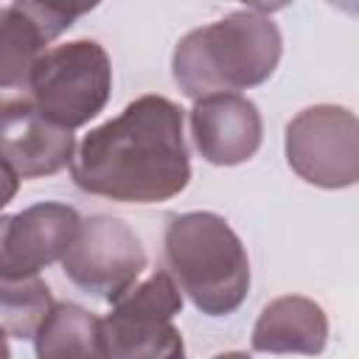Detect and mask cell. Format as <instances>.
<instances>
[{"label": "cell", "mask_w": 359, "mask_h": 359, "mask_svg": "<svg viewBox=\"0 0 359 359\" xmlns=\"http://www.w3.org/2000/svg\"><path fill=\"white\" fill-rule=\"evenodd\" d=\"M73 182L112 202L151 205L185 191L191 160L182 109L163 95H140L93 129L70 160Z\"/></svg>", "instance_id": "1"}, {"label": "cell", "mask_w": 359, "mask_h": 359, "mask_svg": "<svg viewBox=\"0 0 359 359\" xmlns=\"http://www.w3.org/2000/svg\"><path fill=\"white\" fill-rule=\"evenodd\" d=\"M280 59V31L261 14H230L191 31L174 50V81L191 98L266 81Z\"/></svg>", "instance_id": "2"}, {"label": "cell", "mask_w": 359, "mask_h": 359, "mask_svg": "<svg viewBox=\"0 0 359 359\" xmlns=\"http://www.w3.org/2000/svg\"><path fill=\"white\" fill-rule=\"evenodd\" d=\"M165 261L180 289L208 317L233 314L250 289L241 238L216 213H182L165 230Z\"/></svg>", "instance_id": "3"}, {"label": "cell", "mask_w": 359, "mask_h": 359, "mask_svg": "<svg viewBox=\"0 0 359 359\" xmlns=\"http://www.w3.org/2000/svg\"><path fill=\"white\" fill-rule=\"evenodd\" d=\"M25 90L50 123L73 132L90 123L109 101V56L93 39L56 45L36 59Z\"/></svg>", "instance_id": "4"}, {"label": "cell", "mask_w": 359, "mask_h": 359, "mask_svg": "<svg viewBox=\"0 0 359 359\" xmlns=\"http://www.w3.org/2000/svg\"><path fill=\"white\" fill-rule=\"evenodd\" d=\"M180 309V283L168 272L135 280L101 320V356H182V334L171 325Z\"/></svg>", "instance_id": "5"}, {"label": "cell", "mask_w": 359, "mask_h": 359, "mask_svg": "<svg viewBox=\"0 0 359 359\" xmlns=\"http://www.w3.org/2000/svg\"><path fill=\"white\" fill-rule=\"evenodd\" d=\"M289 165L314 185L342 188L359 180V118L342 107L303 109L286 126Z\"/></svg>", "instance_id": "6"}, {"label": "cell", "mask_w": 359, "mask_h": 359, "mask_svg": "<svg viewBox=\"0 0 359 359\" xmlns=\"http://www.w3.org/2000/svg\"><path fill=\"white\" fill-rule=\"evenodd\" d=\"M62 266L81 292L112 303L140 278L146 269V252L126 222L93 216L81 222Z\"/></svg>", "instance_id": "7"}, {"label": "cell", "mask_w": 359, "mask_h": 359, "mask_svg": "<svg viewBox=\"0 0 359 359\" xmlns=\"http://www.w3.org/2000/svg\"><path fill=\"white\" fill-rule=\"evenodd\" d=\"M81 219L62 202H36L0 227V269L3 278H28L42 266L67 255Z\"/></svg>", "instance_id": "8"}, {"label": "cell", "mask_w": 359, "mask_h": 359, "mask_svg": "<svg viewBox=\"0 0 359 359\" xmlns=\"http://www.w3.org/2000/svg\"><path fill=\"white\" fill-rule=\"evenodd\" d=\"M3 165L20 180L48 177L73 160L76 140L70 129L50 123L28 95L3 101Z\"/></svg>", "instance_id": "9"}, {"label": "cell", "mask_w": 359, "mask_h": 359, "mask_svg": "<svg viewBox=\"0 0 359 359\" xmlns=\"http://www.w3.org/2000/svg\"><path fill=\"white\" fill-rule=\"evenodd\" d=\"M191 129L199 154L213 165L244 163L261 146L258 107L236 93L196 98L191 109Z\"/></svg>", "instance_id": "10"}, {"label": "cell", "mask_w": 359, "mask_h": 359, "mask_svg": "<svg viewBox=\"0 0 359 359\" xmlns=\"http://www.w3.org/2000/svg\"><path fill=\"white\" fill-rule=\"evenodd\" d=\"M325 314L306 297H280L261 311L252 342L255 351H306L317 353L325 345Z\"/></svg>", "instance_id": "11"}, {"label": "cell", "mask_w": 359, "mask_h": 359, "mask_svg": "<svg viewBox=\"0 0 359 359\" xmlns=\"http://www.w3.org/2000/svg\"><path fill=\"white\" fill-rule=\"evenodd\" d=\"M34 339L39 356H101V320L73 303H56Z\"/></svg>", "instance_id": "12"}, {"label": "cell", "mask_w": 359, "mask_h": 359, "mask_svg": "<svg viewBox=\"0 0 359 359\" xmlns=\"http://www.w3.org/2000/svg\"><path fill=\"white\" fill-rule=\"evenodd\" d=\"M50 39L42 34V28L22 14L17 6L3 8V36H0V84L3 90L28 87L31 70L36 59L45 53V45Z\"/></svg>", "instance_id": "13"}, {"label": "cell", "mask_w": 359, "mask_h": 359, "mask_svg": "<svg viewBox=\"0 0 359 359\" xmlns=\"http://www.w3.org/2000/svg\"><path fill=\"white\" fill-rule=\"evenodd\" d=\"M53 311L50 289L36 278H3V331L11 337H36L45 317Z\"/></svg>", "instance_id": "14"}, {"label": "cell", "mask_w": 359, "mask_h": 359, "mask_svg": "<svg viewBox=\"0 0 359 359\" xmlns=\"http://www.w3.org/2000/svg\"><path fill=\"white\" fill-rule=\"evenodd\" d=\"M101 0H11L22 14H28L48 39L65 34L81 14L93 11Z\"/></svg>", "instance_id": "15"}, {"label": "cell", "mask_w": 359, "mask_h": 359, "mask_svg": "<svg viewBox=\"0 0 359 359\" xmlns=\"http://www.w3.org/2000/svg\"><path fill=\"white\" fill-rule=\"evenodd\" d=\"M241 3H247V6H250V8H255V11L272 14V11H280V8H286L292 0H241Z\"/></svg>", "instance_id": "16"}, {"label": "cell", "mask_w": 359, "mask_h": 359, "mask_svg": "<svg viewBox=\"0 0 359 359\" xmlns=\"http://www.w3.org/2000/svg\"><path fill=\"white\" fill-rule=\"evenodd\" d=\"M334 8H339V11H345V14H351V17H356L359 20V0H328Z\"/></svg>", "instance_id": "17"}]
</instances>
